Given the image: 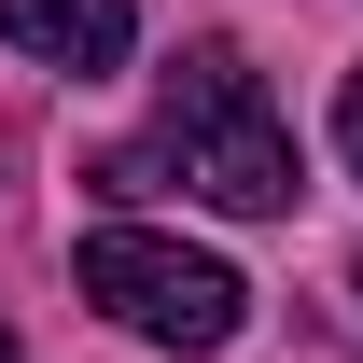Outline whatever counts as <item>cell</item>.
I'll return each instance as SVG.
<instances>
[{"label": "cell", "mask_w": 363, "mask_h": 363, "mask_svg": "<svg viewBox=\"0 0 363 363\" xmlns=\"http://www.w3.org/2000/svg\"><path fill=\"white\" fill-rule=\"evenodd\" d=\"M168 168L210 196V210H238V224H279L308 182H294V126L266 112V84H252V56L238 43H196L168 70Z\"/></svg>", "instance_id": "1"}, {"label": "cell", "mask_w": 363, "mask_h": 363, "mask_svg": "<svg viewBox=\"0 0 363 363\" xmlns=\"http://www.w3.org/2000/svg\"><path fill=\"white\" fill-rule=\"evenodd\" d=\"M335 154H350V182H363V70H350V98H335Z\"/></svg>", "instance_id": "4"}, {"label": "cell", "mask_w": 363, "mask_h": 363, "mask_svg": "<svg viewBox=\"0 0 363 363\" xmlns=\"http://www.w3.org/2000/svg\"><path fill=\"white\" fill-rule=\"evenodd\" d=\"M0 43L28 56V70H70V84H98V70H126L140 14H126V0H0Z\"/></svg>", "instance_id": "3"}, {"label": "cell", "mask_w": 363, "mask_h": 363, "mask_svg": "<svg viewBox=\"0 0 363 363\" xmlns=\"http://www.w3.org/2000/svg\"><path fill=\"white\" fill-rule=\"evenodd\" d=\"M0 363H14V335H0Z\"/></svg>", "instance_id": "5"}, {"label": "cell", "mask_w": 363, "mask_h": 363, "mask_svg": "<svg viewBox=\"0 0 363 363\" xmlns=\"http://www.w3.org/2000/svg\"><path fill=\"white\" fill-rule=\"evenodd\" d=\"M70 294H84L98 321L154 335V350H224L238 321H252V279H238L224 252H182V238H154V224H98L84 252H70Z\"/></svg>", "instance_id": "2"}, {"label": "cell", "mask_w": 363, "mask_h": 363, "mask_svg": "<svg viewBox=\"0 0 363 363\" xmlns=\"http://www.w3.org/2000/svg\"><path fill=\"white\" fill-rule=\"evenodd\" d=\"M350 294H363V266H350Z\"/></svg>", "instance_id": "6"}]
</instances>
